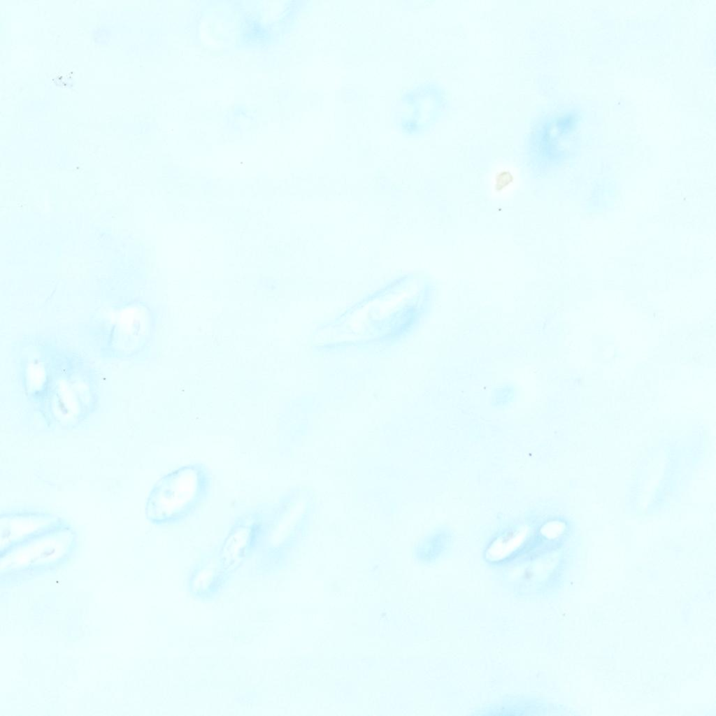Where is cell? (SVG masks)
<instances>
[{"label": "cell", "instance_id": "cell-1", "mask_svg": "<svg viewBox=\"0 0 716 716\" xmlns=\"http://www.w3.org/2000/svg\"><path fill=\"white\" fill-rule=\"evenodd\" d=\"M193 468L187 471H178L172 474V483L166 489V501L170 500L169 506L173 514L187 511V506H194L199 494V478L197 473H193Z\"/></svg>", "mask_w": 716, "mask_h": 716}]
</instances>
